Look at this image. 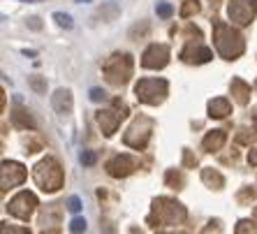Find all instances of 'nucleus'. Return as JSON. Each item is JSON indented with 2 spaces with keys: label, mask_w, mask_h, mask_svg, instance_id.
<instances>
[{
  "label": "nucleus",
  "mask_w": 257,
  "mask_h": 234,
  "mask_svg": "<svg viewBox=\"0 0 257 234\" xmlns=\"http://www.w3.org/2000/svg\"><path fill=\"white\" fill-rule=\"evenodd\" d=\"M213 30H215V49H218V54L225 56V58H236L241 56L243 51V37L227 24H220V21H215L213 24Z\"/></svg>",
  "instance_id": "1"
},
{
  "label": "nucleus",
  "mask_w": 257,
  "mask_h": 234,
  "mask_svg": "<svg viewBox=\"0 0 257 234\" xmlns=\"http://www.w3.org/2000/svg\"><path fill=\"white\" fill-rule=\"evenodd\" d=\"M35 181L40 183L42 190H49V192L58 190L60 183H63V172H60L58 162L51 160V158H47V160L40 162V165L35 167Z\"/></svg>",
  "instance_id": "2"
},
{
  "label": "nucleus",
  "mask_w": 257,
  "mask_h": 234,
  "mask_svg": "<svg viewBox=\"0 0 257 234\" xmlns=\"http://www.w3.org/2000/svg\"><path fill=\"white\" fill-rule=\"evenodd\" d=\"M104 72H107V79L111 84H125L132 74V58L127 54H114V58H109L104 63Z\"/></svg>",
  "instance_id": "3"
},
{
  "label": "nucleus",
  "mask_w": 257,
  "mask_h": 234,
  "mask_svg": "<svg viewBox=\"0 0 257 234\" xmlns=\"http://www.w3.org/2000/svg\"><path fill=\"white\" fill-rule=\"evenodd\" d=\"M135 90H137V97L142 102L158 104L167 93V81H162V79H142Z\"/></svg>",
  "instance_id": "4"
},
{
  "label": "nucleus",
  "mask_w": 257,
  "mask_h": 234,
  "mask_svg": "<svg viewBox=\"0 0 257 234\" xmlns=\"http://www.w3.org/2000/svg\"><path fill=\"white\" fill-rule=\"evenodd\" d=\"M229 19L239 26H248L257 14V0H232L227 7Z\"/></svg>",
  "instance_id": "5"
},
{
  "label": "nucleus",
  "mask_w": 257,
  "mask_h": 234,
  "mask_svg": "<svg viewBox=\"0 0 257 234\" xmlns=\"http://www.w3.org/2000/svg\"><path fill=\"white\" fill-rule=\"evenodd\" d=\"M153 213H156V218H158V225H160V222H176V218L186 216V211L181 209L176 202H167V199L156 202ZM156 218H151V222H156Z\"/></svg>",
  "instance_id": "6"
},
{
  "label": "nucleus",
  "mask_w": 257,
  "mask_h": 234,
  "mask_svg": "<svg viewBox=\"0 0 257 234\" xmlns=\"http://www.w3.org/2000/svg\"><path fill=\"white\" fill-rule=\"evenodd\" d=\"M35 195H33V192H21V195H17V197L12 199V202H10V206H7V209H10V213H12V216H17V218H28L30 213H33V209H35Z\"/></svg>",
  "instance_id": "7"
},
{
  "label": "nucleus",
  "mask_w": 257,
  "mask_h": 234,
  "mask_svg": "<svg viewBox=\"0 0 257 234\" xmlns=\"http://www.w3.org/2000/svg\"><path fill=\"white\" fill-rule=\"evenodd\" d=\"M169 60V47L167 44H153L146 49V54L142 58L144 67H165Z\"/></svg>",
  "instance_id": "8"
},
{
  "label": "nucleus",
  "mask_w": 257,
  "mask_h": 234,
  "mask_svg": "<svg viewBox=\"0 0 257 234\" xmlns=\"http://www.w3.org/2000/svg\"><path fill=\"white\" fill-rule=\"evenodd\" d=\"M26 179V169L17 162H3V190L12 188Z\"/></svg>",
  "instance_id": "9"
},
{
  "label": "nucleus",
  "mask_w": 257,
  "mask_h": 234,
  "mask_svg": "<svg viewBox=\"0 0 257 234\" xmlns=\"http://www.w3.org/2000/svg\"><path fill=\"white\" fill-rule=\"evenodd\" d=\"M137 167V160L130 156H118L109 162V174L111 176H127L132 169Z\"/></svg>",
  "instance_id": "10"
},
{
  "label": "nucleus",
  "mask_w": 257,
  "mask_h": 234,
  "mask_svg": "<svg viewBox=\"0 0 257 234\" xmlns=\"http://www.w3.org/2000/svg\"><path fill=\"white\" fill-rule=\"evenodd\" d=\"M209 58H211V51L206 47H202L199 40L197 42H190L183 49V60H186V63H206Z\"/></svg>",
  "instance_id": "11"
},
{
  "label": "nucleus",
  "mask_w": 257,
  "mask_h": 234,
  "mask_svg": "<svg viewBox=\"0 0 257 234\" xmlns=\"http://www.w3.org/2000/svg\"><path fill=\"white\" fill-rule=\"evenodd\" d=\"M125 116V109H114L111 114L109 111H100L97 114V121H100V126H102V130H104V135H114V130H116V126H118V121Z\"/></svg>",
  "instance_id": "12"
},
{
  "label": "nucleus",
  "mask_w": 257,
  "mask_h": 234,
  "mask_svg": "<svg viewBox=\"0 0 257 234\" xmlns=\"http://www.w3.org/2000/svg\"><path fill=\"white\" fill-rule=\"evenodd\" d=\"M54 107L58 114H67L72 107V95L67 93V90H56V95H54Z\"/></svg>",
  "instance_id": "13"
},
{
  "label": "nucleus",
  "mask_w": 257,
  "mask_h": 234,
  "mask_svg": "<svg viewBox=\"0 0 257 234\" xmlns=\"http://www.w3.org/2000/svg\"><path fill=\"white\" fill-rule=\"evenodd\" d=\"M222 142H225V132H222V130H213L211 135H206V137H204V149H206V151H218L222 146Z\"/></svg>",
  "instance_id": "14"
},
{
  "label": "nucleus",
  "mask_w": 257,
  "mask_h": 234,
  "mask_svg": "<svg viewBox=\"0 0 257 234\" xmlns=\"http://www.w3.org/2000/svg\"><path fill=\"white\" fill-rule=\"evenodd\" d=\"M209 109H211V116H215V119H222V116H227L229 114V102L227 100H213V102L209 104Z\"/></svg>",
  "instance_id": "15"
},
{
  "label": "nucleus",
  "mask_w": 257,
  "mask_h": 234,
  "mask_svg": "<svg viewBox=\"0 0 257 234\" xmlns=\"http://www.w3.org/2000/svg\"><path fill=\"white\" fill-rule=\"evenodd\" d=\"M234 90H236L239 102H245V100H248V95H245V93H248V86H245L243 81H239V79H236V81H234Z\"/></svg>",
  "instance_id": "16"
},
{
  "label": "nucleus",
  "mask_w": 257,
  "mask_h": 234,
  "mask_svg": "<svg viewBox=\"0 0 257 234\" xmlns=\"http://www.w3.org/2000/svg\"><path fill=\"white\" fill-rule=\"evenodd\" d=\"M199 5L197 0H186V5H183V10H181V17H190L192 12H197Z\"/></svg>",
  "instance_id": "17"
},
{
  "label": "nucleus",
  "mask_w": 257,
  "mask_h": 234,
  "mask_svg": "<svg viewBox=\"0 0 257 234\" xmlns=\"http://www.w3.org/2000/svg\"><path fill=\"white\" fill-rule=\"evenodd\" d=\"M236 234H257V229H255V225H252V222L241 220V225L236 227Z\"/></svg>",
  "instance_id": "18"
},
{
  "label": "nucleus",
  "mask_w": 257,
  "mask_h": 234,
  "mask_svg": "<svg viewBox=\"0 0 257 234\" xmlns=\"http://www.w3.org/2000/svg\"><path fill=\"white\" fill-rule=\"evenodd\" d=\"M70 229L74 234H81L86 229V220H84V218H74V220H72V225H70Z\"/></svg>",
  "instance_id": "19"
},
{
  "label": "nucleus",
  "mask_w": 257,
  "mask_h": 234,
  "mask_svg": "<svg viewBox=\"0 0 257 234\" xmlns=\"http://www.w3.org/2000/svg\"><path fill=\"white\" fill-rule=\"evenodd\" d=\"M3 234H30V232L24 227H7V225H3Z\"/></svg>",
  "instance_id": "20"
},
{
  "label": "nucleus",
  "mask_w": 257,
  "mask_h": 234,
  "mask_svg": "<svg viewBox=\"0 0 257 234\" xmlns=\"http://www.w3.org/2000/svg\"><path fill=\"white\" fill-rule=\"evenodd\" d=\"M56 19H58V24H60V26H65V28H72V21H70V17H67V14L56 12Z\"/></svg>",
  "instance_id": "21"
},
{
  "label": "nucleus",
  "mask_w": 257,
  "mask_h": 234,
  "mask_svg": "<svg viewBox=\"0 0 257 234\" xmlns=\"http://www.w3.org/2000/svg\"><path fill=\"white\" fill-rule=\"evenodd\" d=\"M81 209V202H79V197H70V211H79Z\"/></svg>",
  "instance_id": "22"
},
{
  "label": "nucleus",
  "mask_w": 257,
  "mask_h": 234,
  "mask_svg": "<svg viewBox=\"0 0 257 234\" xmlns=\"http://www.w3.org/2000/svg\"><path fill=\"white\" fill-rule=\"evenodd\" d=\"M158 14H160V17H169V14H172V7H169V5H160V7H158Z\"/></svg>",
  "instance_id": "23"
},
{
  "label": "nucleus",
  "mask_w": 257,
  "mask_h": 234,
  "mask_svg": "<svg viewBox=\"0 0 257 234\" xmlns=\"http://www.w3.org/2000/svg\"><path fill=\"white\" fill-rule=\"evenodd\" d=\"M81 162H84V165H93V162H95V156H93V153H84V156H81Z\"/></svg>",
  "instance_id": "24"
},
{
  "label": "nucleus",
  "mask_w": 257,
  "mask_h": 234,
  "mask_svg": "<svg viewBox=\"0 0 257 234\" xmlns=\"http://www.w3.org/2000/svg\"><path fill=\"white\" fill-rule=\"evenodd\" d=\"M30 84L35 86V90H37V93H42V90H44V86H42V81H40V79H37V77H33V79H30Z\"/></svg>",
  "instance_id": "25"
},
{
  "label": "nucleus",
  "mask_w": 257,
  "mask_h": 234,
  "mask_svg": "<svg viewBox=\"0 0 257 234\" xmlns=\"http://www.w3.org/2000/svg\"><path fill=\"white\" fill-rule=\"evenodd\" d=\"M102 97H104V93H102L100 88H93V90H90V100H102Z\"/></svg>",
  "instance_id": "26"
},
{
  "label": "nucleus",
  "mask_w": 257,
  "mask_h": 234,
  "mask_svg": "<svg viewBox=\"0 0 257 234\" xmlns=\"http://www.w3.org/2000/svg\"><path fill=\"white\" fill-rule=\"evenodd\" d=\"M248 160H250V162H252V165H257V151H252L250 156H248Z\"/></svg>",
  "instance_id": "27"
},
{
  "label": "nucleus",
  "mask_w": 257,
  "mask_h": 234,
  "mask_svg": "<svg viewBox=\"0 0 257 234\" xmlns=\"http://www.w3.org/2000/svg\"><path fill=\"white\" fill-rule=\"evenodd\" d=\"M211 3H213V5H215V3H218V0H211Z\"/></svg>",
  "instance_id": "28"
},
{
  "label": "nucleus",
  "mask_w": 257,
  "mask_h": 234,
  "mask_svg": "<svg viewBox=\"0 0 257 234\" xmlns=\"http://www.w3.org/2000/svg\"><path fill=\"white\" fill-rule=\"evenodd\" d=\"M255 216H257V213H255Z\"/></svg>",
  "instance_id": "29"
}]
</instances>
